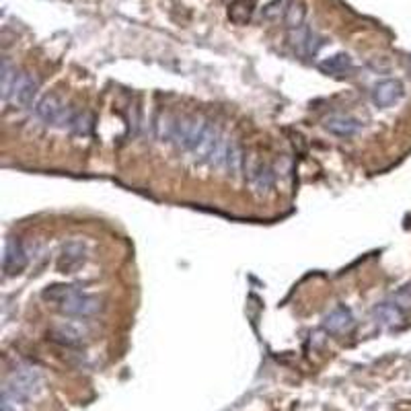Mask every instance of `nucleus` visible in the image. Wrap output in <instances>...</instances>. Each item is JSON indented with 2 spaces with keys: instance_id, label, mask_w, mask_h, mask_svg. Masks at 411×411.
Returning <instances> with one entry per match:
<instances>
[{
  "instance_id": "4",
  "label": "nucleus",
  "mask_w": 411,
  "mask_h": 411,
  "mask_svg": "<svg viewBox=\"0 0 411 411\" xmlns=\"http://www.w3.org/2000/svg\"><path fill=\"white\" fill-rule=\"evenodd\" d=\"M37 86H39V82L31 74L17 72V76H15V80H12V84H10V89H8V93H6L4 99L6 101H12L15 105L27 107V105L33 103V99L37 95Z\"/></svg>"
},
{
  "instance_id": "2",
  "label": "nucleus",
  "mask_w": 411,
  "mask_h": 411,
  "mask_svg": "<svg viewBox=\"0 0 411 411\" xmlns=\"http://www.w3.org/2000/svg\"><path fill=\"white\" fill-rule=\"evenodd\" d=\"M60 311L68 317H76V319H89L93 315L99 313L101 309V300L99 296L95 294H86V292H80L78 288H72L66 298L58 304Z\"/></svg>"
},
{
  "instance_id": "5",
  "label": "nucleus",
  "mask_w": 411,
  "mask_h": 411,
  "mask_svg": "<svg viewBox=\"0 0 411 411\" xmlns=\"http://www.w3.org/2000/svg\"><path fill=\"white\" fill-rule=\"evenodd\" d=\"M290 46L300 56H315L321 48V37L307 25H300L296 29H290Z\"/></svg>"
},
{
  "instance_id": "6",
  "label": "nucleus",
  "mask_w": 411,
  "mask_h": 411,
  "mask_svg": "<svg viewBox=\"0 0 411 411\" xmlns=\"http://www.w3.org/2000/svg\"><path fill=\"white\" fill-rule=\"evenodd\" d=\"M27 266L25 247L19 239H6L4 243V255H2V272L4 275L21 274Z\"/></svg>"
},
{
  "instance_id": "14",
  "label": "nucleus",
  "mask_w": 411,
  "mask_h": 411,
  "mask_svg": "<svg viewBox=\"0 0 411 411\" xmlns=\"http://www.w3.org/2000/svg\"><path fill=\"white\" fill-rule=\"evenodd\" d=\"M52 336H54L56 342L64 343V345H80L82 343V334L76 327H72V325H58V327H54L52 329Z\"/></svg>"
},
{
  "instance_id": "9",
  "label": "nucleus",
  "mask_w": 411,
  "mask_h": 411,
  "mask_svg": "<svg viewBox=\"0 0 411 411\" xmlns=\"http://www.w3.org/2000/svg\"><path fill=\"white\" fill-rule=\"evenodd\" d=\"M325 128L336 136L351 138L362 130V124L356 118H349V116H331V118L325 120Z\"/></svg>"
},
{
  "instance_id": "17",
  "label": "nucleus",
  "mask_w": 411,
  "mask_h": 411,
  "mask_svg": "<svg viewBox=\"0 0 411 411\" xmlns=\"http://www.w3.org/2000/svg\"><path fill=\"white\" fill-rule=\"evenodd\" d=\"M74 286H68V284H54V286H48L46 290H44V300H48V302H56V304H60L64 298H66V294H68L70 290H72Z\"/></svg>"
},
{
  "instance_id": "18",
  "label": "nucleus",
  "mask_w": 411,
  "mask_h": 411,
  "mask_svg": "<svg viewBox=\"0 0 411 411\" xmlns=\"http://www.w3.org/2000/svg\"><path fill=\"white\" fill-rule=\"evenodd\" d=\"M284 4H286V0H274V2H270V4L264 8V17H266V19H277L282 12H286Z\"/></svg>"
},
{
  "instance_id": "3",
  "label": "nucleus",
  "mask_w": 411,
  "mask_h": 411,
  "mask_svg": "<svg viewBox=\"0 0 411 411\" xmlns=\"http://www.w3.org/2000/svg\"><path fill=\"white\" fill-rule=\"evenodd\" d=\"M35 113H37V118H39L42 122L52 124V126H62V128H70L72 122H74V116H76V113H74L72 109H68L58 97H52V95L44 97V99L37 103Z\"/></svg>"
},
{
  "instance_id": "16",
  "label": "nucleus",
  "mask_w": 411,
  "mask_h": 411,
  "mask_svg": "<svg viewBox=\"0 0 411 411\" xmlns=\"http://www.w3.org/2000/svg\"><path fill=\"white\" fill-rule=\"evenodd\" d=\"M284 21H286V25L290 29H296V27L304 25V8H302V4H296V2L288 4L286 12H284Z\"/></svg>"
},
{
  "instance_id": "15",
  "label": "nucleus",
  "mask_w": 411,
  "mask_h": 411,
  "mask_svg": "<svg viewBox=\"0 0 411 411\" xmlns=\"http://www.w3.org/2000/svg\"><path fill=\"white\" fill-rule=\"evenodd\" d=\"M224 169L230 171V175H239L243 169V152L235 142H228L226 156H224Z\"/></svg>"
},
{
  "instance_id": "10",
  "label": "nucleus",
  "mask_w": 411,
  "mask_h": 411,
  "mask_svg": "<svg viewBox=\"0 0 411 411\" xmlns=\"http://www.w3.org/2000/svg\"><path fill=\"white\" fill-rule=\"evenodd\" d=\"M323 325L331 334H345V331H349L354 327V315H351L349 309L338 307L323 319Z\"/></svg>"
},
{
  "instance_id": "8",
  "label": "nucleus",
  "mask_w": 411,
  "mask_h": 411,
  "mask_svg": "<svg viewBox=\"0 0 411 411\" xmlns=\"http://www.w3.org/2000/svg\"><path fill=\"white\" fill-rule=\"evenodd\" d=\"M84 264V245L78 241H70L62 247L60 257H58V270L62 274H72Z\"/></svg>"
},
{
  "instance_id": "12",
  "label": "nucleus",
  "mask_w": 411,
  "mask_h": 411,
  "mask_svg": "<svg viewBox=\"0 0 411 411\" xmlns=\"http://www.w3.org/2000/svg\"><path fill=\"white\" fill-rule=\"evenodd\" d=\"M374 319L381 325H397L403 321V311L399 302H383L374 309Z\"/></svg>"
},
{
  "instance_id": "13",
  "label": "nucleus",
  "mask_w": 411,
  "mask_h": 411,
  "mask_svg": "<svg viewBox=\"0 0 411 411\" xmlns=\"http://www.w3.org/2000/svg\"><path fill=\"white\" fill-rule=\"evenodd\" d=\"M319 68L323 70L325 74H347L349 70L354 68V64H351V58L347 56V54H334V56H329V58H325L321 64H319Z\"/></svg>"
},
{
  "instance_id": "11",
  "label": "nucleus",
  "mask_w": 411,
  "mask_h": 411,
  "mask_svg": "<svg viewBox=\"0 0 411 411\" xmlns=\"http://www.w3.org/2000/svg\"><path fill=\"white\" fill-rule=\"evenodd\" d=\"M249 181H251V185H253L257 192H270V190L274 188L275 175L268 165H257V163H253V165L249 167Z\"/></svg>"
},
{
  "instance_id": "1",
  "label": "nucleus",
  "mask_w": 411,
  "mask_h": 411,
  "mask_svg": "<svg viewBox=\"0 0 411 411\" xmlns=\"http://www.w3.org/2000/svg\"><path fill=\"white\" fill-rule=\"evenodd\" d=\"M39 385H42V376H39L37 368H31V366L19 368L6 381L2 399H6V401H10V403L21 408L39 391Z\"/></svg>"
},
{
  "instance_id": "7",
  "label": "nucleus",
  "mask_w": 411,
  "mask_h": 411,
  "mask_svg": "<svg viewBox=\"0 0 411 411\" xmlns=\"http://www.w3.org/2000/svg\"><path fill=\"white\" fill-rule=\"evenodd\" d=\"M403 97V84L395 78H387L374 84L372 89V103L376 107H391Z\"/></svg>"
}]
</instances>
